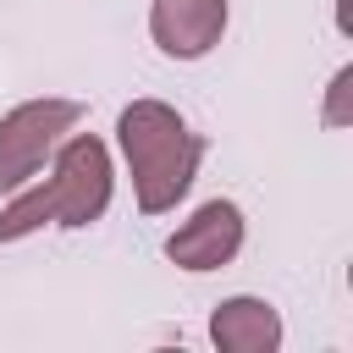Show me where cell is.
<instances>
[{
  "instance_id": "obj_5",
  "label": "cell",
  "mask_w": 353,
  "mask_h": 353,
  "mask_svg": "<svg viewBox=\"0 0 353 353\" xmlns=\"http://www.w3.org/2000/svg\"><path fill=\"white\" fill-rule=\"evenodd\" d=\"M232 28V0H149V39L165 61H204Z\"/></svg>"
},
{
  "instance_id": "obj_1",
  "label": "cell",
  "mask_w": 353,
  "mask_h": 353,
  "mask_svg": "<svg viewBox=\"0 0 353 353\" xmlns=\"http://www.w3.org/2000/svg\"><path fill=\"white\" fill-rule=\"evenodd\" d=\"M116 149H121V165L132 176L138 215H171L193 193L199 165L210 154V143L165 99H132V105H121V116H116Z\"/></svg>"
},
{
  "instance_id": "obj_3",
  "label": "cell",
  "mask_w": 353,
  "mask_h": 353,
  "mask_svg": "<svg viewBox=\"0 0 353 353\" xmlns=\"http://www.w3.org/2000/svg\"><path fill=\"white\" fill-rule=\"evenodd\" d=\"M83 127V105L66 99V94H33V99H17L6 116H0V199L22 182H33L55 143Z\"/></svg>"
},
{
  "instance_id": "obj_2",
  "label": "cell",
  "mask_w": 353,
  "mask_h": 353,
  "mask_svg": "<svg viewBox=\"0 0 353 353\" xmlns=\"http://www.w3.org/2000/svg\"><path fill=\"white\" fill-rule=\"evenodd\" d=\"M44 182H50V204H55V226L61 232H88L105 221L110 199H116V154L99 132H83L72 127L50 165H44Z\"/></svg>"
},
{
  "instance_id": "obj_6",
  "label": "cell",
  "mask_w": 353,
  "mask_h": 353,
  "mask_svg": "<svg viewBox=\"0 0 353 353\" xmlns=\"http://www.w3.org/2000/svg\"><path fill=\"white\" fill-rule=\"evenodd\" d=\"M210 342L221 353H281L287 342V325H281V309L259 292H232L210 309Z\"/></svg>"
},
{
  "instance_id": "obj_4",
  "label": "cell",
  "mask_w": 353,
  "mask_h": 353,
  "mask_svg": "<svg viewBox=\"0 0 353 353\" xmlns=\"http://www.w3.org/2000/svg\"><path fill=\"white\" fill-rule=\"evenodd\" d=\"M248 243V215L237 199H204L188 221H176L165 232V259L188 276H210V270H226Z\"/></svg>"
},
{
  "instance_id": "obj_8",
  "label": "cell",
  "mask_w": 353,
  "mask_h": 353,
  "mask_svg": "<svg viewBox=\"0 0 353 353\" xmlns=\"http://www.w3.org/2000/svg\"><path fill=\"white\" fill-rule=\"evenodd\" d=\"M320 127L325 132H342L353 127V61H342L325 83V99H320Z\"/></svg>"
},
{
  "instance_id": "obj_7",
  "label": "cell",
  "mask_w": 353,
  "mask_h": 353,
  "mask_svg": "<svg viewBox=\"0 0 353 353\" xmlns=\"http://www.w3.org/2000/svg\"><path fill=\"white\" fill-rule=\"evenodd\" d=\"M44 226H55V204H50V182H44V171H39L33 182H22V188H11V193L0 199V248L28 243V237L44 232Z\"/></svg>"
}]
</instances>
